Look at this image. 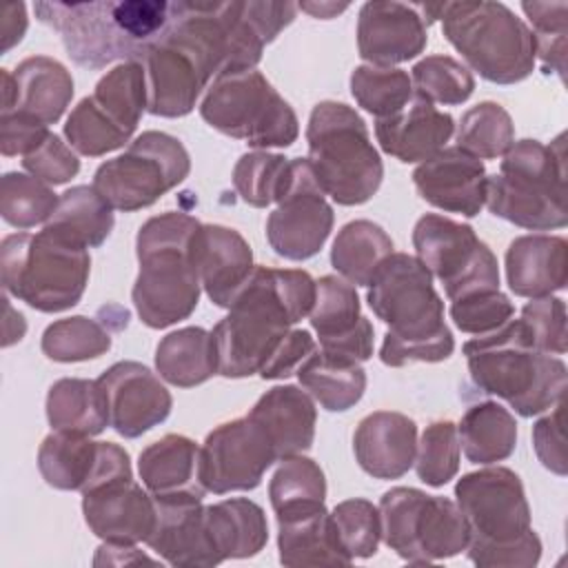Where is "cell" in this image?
<instances>
[{
	"mask_svg": "<svg viewBox=\"0 0 568 568\" xmlns=\"http://www.w3.org/2000/svg\"><path fill=\"white\" fill-rule=\"evenodd\" d=\"M313 304L315 280L311 273L255 266L226 317L211 331L217 375L237 379L260 373L280 339L311 313Z\"/></svg>",
	"mask_w": 568,
	"mask_h": 568,
	"instance_id": "cell-1",
	"label": "cell"
},
{
	"mask_svg": "<svg viewBox=\"0 0 568 568\" xmlns=\"http://www.w3.org/2000/svg\"><path fill=\"white\" fill-rule=\"evenodd\" d=\"M40 22L60 33L69 58L84 69H104L111 62H142L149 49L164 38L175 2L164 0H89L36 2Z\"/></svg>",
	"mask_w": 568,
	"mask_h": 568,
	"instance_id": "cell-2",
	"label": "cell"
},
{
	"mask_svg": "<svg viewBox=\"0 0 568 568\" xmlns=\"http://www.w3.org/2000/svg\"><path fill=\"white\" fill-rule=\"evenodd\" d=\"M366 300L388 326L379 348L386 366L444 362L453 355L455 339L444 322V302L417 257L393 251L368 282Z\"/></svg>",
	"mask_w": 568,
	"mask_h": 568,
	"instance_id": "cell-3",
	"label": "cell"
},
{
	"mask_svg": "<svg viewBox=\"0 0 568 568\" xmlns=\"http://www.w3.org/2000/svg\"><path fill=\"white\" fill-rule=\"evenodd\" d=\"M200 222L186 213L169 211L149 217L135 237L140 273L131 300L149 328L178 324L197 308L202 284L191 260L193 235Z\"/></svg>",
	"mask_w": 568,
	"mask_h": 568,
	"instance_id": "cell-4",
	"label": "cell"
},
{
	"mask_svg": "<svg viewBox=\"0 0 568 568\" xmlns=\"http://www.w3.org/2000/svg\"><path fill=\"white\" fill-rule=\"evenodd\" d=\"M464 355L475 386L501 397L521 417L539 415L564 397L566 364L537 351L521 320L468 339Z\"/></svg>",
	"mask_w": 568,
	"mask_h": 568,
	"instance_id": "cell-5",
	"label": "cell"
},
{
	"mask_svg": "<svg viewBox=\"0 0 568 568\" xmlns=\"http://www.w3.org/2000/svg\"><path fill=\"white\" fill-rule=\"evenodd\" d=\"M486 206L493 215L528 229L552 231L568 224L564 135L550 146L519 140L501 155L499 173L486 178Z\"/></svg>",
	"mask_w": 568,
	"mask_h": 568,
	"instance_id": "cell-6",
	"label": "cell"
},
{
	"mask_svg": "<svg viewBox=\"0 0 568 568\" xmlns=\"http://www.w3.org/2000/svg\"><path fill=\"white\" fill-rule=\"evenodd\" d=\"M91 271L89 248L44 226L40 233H13L0 244V280L9 295L40 313L75 306Z\"/></svg>",
	"mask_w": 568,
	"mask_h": 568,
	"instance_id": "cell-7",
	"label": "cell"
},
{
	"mask_svg": "<svg viewBox=\"0 0 568 568\" xmlns=\"http://www.w3.org/2000/svg\"><path fill=\"white\" fill-rule=\"evenodd\" d=\"M306 144L313 175L333 202L357 206L379 191L384 164L366 122L353 106L335 100L315 104L306 126Z\"/></svg>",
	"mask_w": 568,
	"mask_h": 568,
	"instance_id": "cell-8",
	"label": "cell"
},
{
	"mask_svg": "<svg viewBox=\"0 0 568 568\" xmlns=\"http://www.w3.org/2000/svg\"><path fill=\"white\" fill-rule=\"evenodd\" d=\"M439 20L444 38L484 80L515 84L532 73V31L504 2H444Z\"/></svg>",
	"mask_w": 568,
	"mask_h": 568,
	"instance_id": "cell-9",
	"label": "cell"
},
{
	"mask_svg": "<svg viewBox=\"0 0 568 568\" xmlns=\"http://www.w3.org/2000/svg\"><path fill=\"white\" fill-rule=\"evenodd\" d=\"M200 115L209 126L244 140L253 151L286 149L300 135L293 106L255 69L217 75L202 98Z\"/></svg>",
	"mask_w": 568,
	"mask_h": 568,
	"instance_id": "cell-10",
	"label": "cell"
},
{
	"mask_svg": "<svg viewBox=\"0 0 568 568\" xmlns=\"http://www.w3.org/2000/svg\"><path fill=\"white\" fill-rule=\"evenodd\" d=\"M382 539L408 564H430L466 550L470 530L459 506L419 488L397 486L379 499Z\"/></svg>",
	"mask_w": 568,
	"mask_h": 568,
	"instance_id": "cell-11",
	"label": "cell"
},
{
	"mask_svg": "<svg viewBox=\"0 0 568 568\" xmlns=\"http://www.w3.org/2000/svg\"><path fill=\"white\" fill-rule=\"evenodd\" d=\"M191 158L184 144L164 131H144L126 151L102 162L93 173V189L113 211L133 213L155 204L186 180Z\"/></svg>",
	"mask_w": 568,
	"mask_h": 568,
	"instance_id": "cell-12",
	"label": "cell"
},
{
	"mask_svg": "<svg viewBox=\"0 0 568 568\" xmlns=\"http://www.w3.org/2000/svg\"><path fill=\"white\" fill-rule=\"evenodd\" d=\"M413 248L428 273L444 284L450 302L499 288L497 257L468 224L426 213L413 229Z\"/></svg>",
	"mask_w": 568,
	"mask_h": 568,
	"instance_id": "cell-13",
	"label": "cell"
},
{
	"mask_svg": "<svg viewBox=\"0 0 568 568\" xmlns=\"http://www.w3.org/2000/svg\"><path fill=\"white\" fill-rule=\"evenodd\" d=\"M455 504L470 530L466 550L506 546L530 530V506L524 484L506 466L462 475L455 484Z\"/></svg>",
	"mask_w": 568,
	"mask_h": 568,
	"instance_id": "cell-14",
	"label": "cell"
},
{
	"mask_svg": "<svg viewBox=\"0 0 568 568\" xmlns=\"http://www.w3.org/2000/svg\"><path fill=\"white\" fill-rule=\"evenodd\" d=\"M142 67L146 111L160 118L189 115L202 91L217 78L209 55L175 24V18L164 38L149 49Z\"/></svg>",
	"mask_w": 568,
	"mask_h": 568,
	"instance_id": "cell-15",
	"label": "cell"
},
{
	"mask_svg": "<svg viewBox=\"0 0 568 568\" xmlns=\"http://www.w3.org/2000/svg\"><path fill=\"white\" fill-rule=\"evenodd\" d=\"M266 220L271 248L293 262L315 257L333 231V206L326 202L306 158H291V180Z\"/></svg>",
	"mask_w": 568,
	"mask_h": 568,
	"instance_id": "cell-16",
	"label": "cell"
},
{
	"mask_svg": "<svg viewBox=\"0 0 568 568\" xmlns=\"http://www.w3.org/2000/svg\"><path fill=\"white\" fill-rule=\"evenodd\" d=\"M273 462L275 448L251 417L220 424L200 446V477L213 495L257 488Z\"/></svg>",
	"mask_w": 568,
	"mask_h": 568,
	"instance_id": "cell-17",
	"label": "cell"
},
{
	"mask_svg": "<svg viewBox=\"0 0 568 568\" xmlns=\"http://www.w3.org/2000/svg\"><path fill=\"white\" fill-rule=\"evenodd\" d=\"M38 470L49 486L80 493L120 477H133L131 457L122 446L60 430L42 439Z\"/></svg>",
	"mask_w": 568,
	"mask_h": 568,
	"instance_id": "cell-18",
	"label": "cell"
},
{
	"mask_svg": "<svg viewBox=\"0 0 568 568\" xmlns=\"http://www.w3.org/2000/svg\"><path fill=\"white\" fill-rule=\"evenodd\" d=\"M160 379L149 366L131 359L115 362L98 377L106 397L109 426L118 435L135 439L169 417L173 397Z\"/></svg>",
	"mask_w": 568,
	"mask_h": 568,
	"instance_id": "cell-19",
	"label": "cell"
},
{
	"mask_svg": "<svg viewBox=\"0 0 568 568\" xmlns=\"http://www.w3.org/2000/svg\"><path fill=\"white\" fill-rule=\"evenodd\" d=\"M428 42V22L419 4L393 0L364 2L357 16L359 58L375 67H395L417 58Z\"/></svg>",
	"mask_w": 568,
	"mask_h": 568,
	"instance_id": "cell-20",
	"label": "cell"
},
{
	"mask_svg": "<svg viewBox=\"0 0 568 568\" xmlns=\"http://www.w3.org/2000/svg\"><path fill=\"white\" fill-rule=\"evenodd\" d=\"M82 515L102 541L135 546L153 530L155 501L133 477H120L82 493Z\"/></svg>",
	"mask_w": 568,
	"mask_h": 568,
	"instance_id": "cell-21",
	"label": "cell"
},
{
	"mask_svg": "<svg viewBox=\"0 0 568 568\" xmlns=\"http://www.w3.org/2000/svg\"><path fill=\"white\" fill-rule=\"evenodd\" d=\"M155 524L146 537V546L171 566L209 568L222 564L213 550L202 497L164 495L153 497Z\"/></svg>",
	"mask_w": 568,
	"mask_h": 568,
	"instance_id": "cell-22",
	"label": "cell"
},
{
	"mask_svg": "<svg viewBox=\"0 0 568 568\" xmlns=\"http://www.w3.org/2000/svg\"><path fill=\"white\" fill-rule=\"evenodd\" d=\"M486 166L479 158L448 146L419 162L413 171V184L430 206L475 217L486 204Z\"/></svg>",
	"mask_w": 568,
	"mask_h": 568,
	"instance_id": "cell-23",
	"label": "cell"
},
{
	"mask_svg": "<svg viewBox=\"0 0 568 568\" xmlns=\"http://www.w3.org/2000/svg\"><path fill=\"white\" fill-rule=\"evenodd\" d=\"M191 260L202 291L220 308L233 304L255 268L248 242L222 224H200L193 235Z\"/></svg>",
	"mask_w": 568,
	"mask_h": 568,
	"instance_id": "cell-24",
	"label": "cell"
},
{
	"mask_svg": "<svg viewBox=\"0 0 568 568\" xmlns=\"http://www.w3.org/2000/svg\"><path fill=\"white\" fill-rule=\"evenodd\" d=\"M417 424L395 410L366 415L353 435V453L359 468L375 479H399L415 462Z\"/></svg>",
	"mask_w": 568,
	"mask_h": 568,
	"instance_id": "cell-25",
	"label": "cell"
},
{
	"mask_svg": "<svg viewBox=\"0 0 568 568\" xmlns=\"http://www.w3.org/2000/svg\"><path fill=\"white\" fill-rule=\"evenodd\" d=\"M455 133L450 113L413 93V100L388 118L375 120V138L384 153L399 162H424L446 149Z\"/></svg>",
	"mask_w": 568,
	"mask_h": 568,
	"instance_id": "cell-26",
	"label": "cell"
},
{
	"mask_svg": "<svg viewBox=\"0 0 568 568\" xmlns=\"http://www.w3.org/2000/svg\"><path fill=\"white\" fill-rule=\"evenodd\" d=\"M506 282L519 297H546L566 288L568 242L561 235L530 233L506 248Z\"/></svg>",
	"mask_w": 568,
	"mask_h": 568,
	"instance_id": "cell-27",
	"label": "cell"
},
{
	"mask_svg": "<svg viewBox=\"0 0 568 568\" xmlns=\"http://www.w3.org/2000/svg\"><path fill=\"white\" fill-rule=\"evenodd\" d=\"M246 417H251L266 433L277 459L302 455L315 439V402L306 390L293 384H282L266 390Z\"/></svg>",
	"mask_w": 568,
	"mask_h": 568,
	"instance_id": "cell-28",
	"label": "cell"
},
{
	"mask_svg": "<svg viewBox=\"0 0 568 568\" xmlns=\"http://www.w3.org/2000/svg\"><path fill=\"white\" fill-rule=\"evenodd\" d=\"M138 473L153 497L206 493L200 477V446L184 435H164L149 444L138 457Z\"/></svg>",
	"mask_w": 568,
	"mask_h": 568,
	"instance_id": "cell-29",
	"label": "cell"
},
{
	"mask_svg": "<svg viewBox=\"0 0 568 568\" xmlns=\"http://www.w3.org/2000/svg\"><path fill=\"white\" fill-rule=\"evenodd\" d=\"M13 75V106L9 111L27 113L42 124H55L73 98V78L67 67L47 55L22 60ZM7 113V111H2Z\"/></svg>",
	"mask_w": 568,
	"mask_h": 568,
	"instance_id": "cell-30",
	"label": "cell"
},
{
	"mask_svg": "<svg viewBox=\"0 0 568 568\" xmlns=\"http://www.w3.org/2000/svg\"><path fill=\"white\" fill-rule=\"evenodd\" d=\"M206 530L220 561L257 555L268 541V524L260 504L246 497L222 499L204 508Z\"/></svg>",
	"mask_w": 568,
	"mask_h": 568,
	"instance_id": "cell-31",
	"label": "cell"
},
{
	"mask_svg": "<svg viewBox=\"0 0 568 568\" xmlns=\"http://www.w3.org/2000/svg\"><path fill=\"white\" fill-rule=\"evenodd\" d=\"M277 548L284 566H351L353 559L337 544L331 513L320 508L308 515L277 521Z\"/></svg>",
	"mask_w": 568,
	"mask_h": 568,
	"instance_id": "cell-32",
	"label": "cell"
},
{
	"mask_svg": "<svg viewBox=\"0 0 568 568\" xmlns=\"http://www.w3.org/2000/svg\"><path fill=\"white\" fill-rule=\"evenodd\" d=\"M155 371L178 388H193L217 375V353L211 331L184 326L164 335L155 348Z\"/></svg>",
	"mask_w": 568,
	"mask_h": 568,
	"instance_id": "cell-33",
	"label": "cell"
},
{
	"mask_svg": "<svg viewBox=\"0 0 568 568\" xmlns=\"http://www.w3.org/2000/svg\"><path fill=\"white\" fill-rule=\"evenodd\" d=\"M47 419L60 433L100 435L109 426V408L98 379L62 377L53 382L47 395Z\"/></svg>",
	"mask_w": 568,
	"mask_h": 568,
	"instance_id": "cell-34",
	"label": "cell"
},
{
	"mask_svg": "<svg viewBox=\"0 0 568 568\" xmlns=\"http://www.w3.org/2000/svg\"><path fill=\"white\" fill-rule=\"evenodd\" d=\"M459 448L470 464H495L513 455L517 446V422L497 402H479L466 408L457 424Z\"/></svg>",
	"mask_w": 568,
	"mask_h": 568,
	"instance_id": "cell-35",
	"label": "cell"
},
{
	"mask_svg": "<svg viewBox=\"0 0 568 568\" xmlns=\"http://www.w3.org/2000/svg\"><path fill=\"white\" fill-rule=\"evenodd\" d=\"M302 388L331 413L353 408L366 390V371L359 362L315 351L297 368Z\"/></svg>",
	"mask_w": 568,
	"mask_h": 568,
	"instance_id": "cell-36",
	"label": "cell"
},
{
	"mask_svg": "<svg viewBox=\"0 0 568 568\" xmlns=\"http://www.w3.org/2000/svg\"><path fill=\"white\" fill-rule=\"evenodd\" d=\"M393 253L390 235L371 220H353L337 231L331 248L333 268L353 286H368L379 264Z\"/></svg>",
	"mask_w": 568,
	"mask_h": 568,
	"instance_id": "cell-37",
	"label": "cell"
},
{
	"mask_svg": "<svg viewBox=\"0 0 568 568\" xmlns=\"http://www.w3.org/2000/svg\"><path fill=\"white\" fill-rule=\"evenodd\" d=\"M268 497L277 521L315 513L326 499L324 470L311 457H284L271 477Z\"/></svg>",
	"mask_w": 568,
	"mask_h": 568,
	"instance_id": "cell-38",
	"label": "cell"
},
{
	"mask_svg": "<svg viewBox=\"0 0 568 568\" xmlns=\"http://www.w3.org/2000/svg\"><path fill=\"white\" fill-rule=\"evenodd\" d=\"M115 217L111 204L91 186L78 184L60 195L58 209L44 226L55 229L87 248L100 246L113 231Z\"/></svg>",
	"mask_w": 568,
	"mask_h": 568,
	"instance_id": "cell-39",
	"label": "cell"
},
{
	"mask_svg": "<svg viewBox=\"0 0 568 568\" xmlns=\"http://www.w3.org/2000/svg\"><path fill=\"white\" fill-rule=\"evenodd\" d=\"M91 98L115 124L133 135L146 111V73L142 62L115 64L98 80Z\"/></svg>",
	"mask_w": 568,
	"mask_h": 568,
	"instance_id": "cell-40",
	"label": "cell"
},
{
	"mask_svg": "<svg viewBox=\"0 0 568 568\" xmlns=\"http://www.w3.org/2000/svg\"><path fill=\"white\" fill-rule=\"evenodd\" d=\"M362 320L359 295L351 282L337 275L315 280V304L308 313V322L317 333L320 346L353 333Z\"/></svg>",
	"mask_w": 568,
	"mask_h": 568,
	"instance_id": "cell-41",
	"label": "cell"
},
{
	"mask_svg": "<svg viewBox=\"0 0 568 568\" xmlns=\"http://www.w3.org/2000/svg\"><path fill=\"white\" fill-rule=\"evenodd\" d=\"M455 140L462 151L479 160H497L515 142V124L501 104L486 100L462 115Z\"/></svg>",
	"mask_w": 568,
	"mask_h": 568,
	"instance_id": "cell-42",
	"label": "cell"
},
{
	"mask_svg": "<svg viewBox=\"0 0 568 568\" xmlns=\"http://www.w3.org/2000/svg\"><path fill=\"white\" fill-rule=\"evenodd\" d=\"M291 180V160L271 151H248L233 169V189L255 209L275 204Z\"/></svg>",
	"mask_w": 568,
	"mask_h": 568,
	"instance_id": "cell-43",
	"label": "cell"
},
{
	"mask_svg": "<svg viewBox=\"0 0 568 568\" xmlns=\"http://www.w3.org/2000/svg\"><path fill=\"white\" fill-rule=\"evenodd\" d=\"M40 348L53 362H87L111 348V333L93 317L73 315L49 324L42 333Z\"/></svg>",
	"mask_w": 568,
	"mask_h": 568,
	"instance_id": "cell-44",
	"label": "cell"
},
{
	"mask_svg": "<svg viewBox=\"0 0 568 568\" xmlns=\"http://www.w3.org/2000/svg\"><path fill=\"white\" fill-rule=\"evenodd\" d=\"M351 93L371 115L388 118L413 100V82L404 69L359 64L351 73Z\"/></svg>",
	"mask_w": 568,
	"mask_h": 568,
	"instance_id": "cell-45",
	"label": "cell"
},
{
	"mask_svg": "<svg viewBox=\"0 0 568 568\" xmlns=\"http://www.w3.org/2000/svg\"><path fill=\"white\" fill-rule=\"evenodd\" d=\"M60 197L49 184L29 173L9 171L0 180V215L16 229H31L47 224L58 209Z\"/></svg>",
	"mask_w": 568,
	"mask_h": 568,
	"instance_id": "cell-46",
	"label": "cell"
},
{
	"mask_svg": "<svg viewBox=\"0 0 568 568\" xmlns=\"http://www.w3.org/2000/svg\"><path fill=\"white\" fill-rule=\"evenodd\" d=\"M415 95L430 104L457 106L464 104L475 91V78L466 64L450 55H426L410 69Z\"/></svg>",
	"mask_w": 568,
	"mask_h": 568,
	"instance_id": "cell-47",
	"label": "cell"
},
{
	"mask_svg": "<svg viewBox=\"0 0 568 568\" xmlns=\"http://www.w3.org/2000/svg\"><path fill=\"white\" fill-rule=\"evenodd\" d=\"M64 138L69 146L87 158H100L129 144L131 133L115 124L91 95L82 98L64 122Z\"/></svg>",
	"mask_w": 568,
	"mask_h": 568,
	"instance_id": "cell-48",
	"label": "cell"
},
{
	"mask_svg": "<svg viewBox=\"0 0 568 568\" xmlns=\"http://www.w3.org/2000/svg\"><path fill=\"white\" fill-rule=\"evenodd\" d=\"M535 38V58L541 60L546 73H566V38H568V2H521Z\"/></svg>",
	"mask_w": 568,
	"mask_h": 568,
	"instance_id": "cell-49",
	"label": "cell"
},
{
	"mask_svg": "<svg viewBox=\"0 0 568 568\" xmlns=\"http://www.w3.org/2000/svg\"><path fill=\"white\" fill-rule=\"evenodd\" d=\"M459 435L457 424L448 419L433 422L424 428L415 450V473L433 488L446 486L459 470Z\"/></svg>",
	"mask_w": 568,
	"mask_h": 568,
	"instance_id": "cell-50",
	"label": "cell"
},
{
	"mask_svg": "<svg viewBox=\"0 0 568 568\" xmlns=\"http://www.w3.org/2000/svg\"><path fill=\"white\" fill-rule=\"evenodd\" d=\"M337 544L351 559H368L382 541L379 508L368 499H346L331 510Z\"/></svg>",
	"mask_w": 568,
	"mask_h": 568,
	"instance_id": "cell-51",
	"label": "cell"
},
{
	"mask_svg": "<svg viewBox=\"0 0 568 568\" xmlns=\"http://www.w3.org/2000/svg\"><path fill=\"white\" fill-rule=\"evenodd\" d=\"M515 313L508 295L497 291H479L450 302L453 324L468 335H486L504 326Z\"/></svg>",
	"mask_w": 568,
	"mask_h": 568,
	"instance_id": "cell-52",
	"label": "cell"
},
{
	"mask_svg": "<svg viewBox=\"0 0 568 568\" xmlns=\"http://www.w3.org/2000/svg\"><path fill=\"white\" fill-rule=\"evenodd\" d=\"M532 346L546 355L566 353V304L561 297H535L521 308Z\"/></svg>",
	"mask_w": 568,
	"mask_h": 568,
	"instance_id": "cell-53",
	"label": "cell"
},
{
	"mask_svg": "<svg viewBox=\"0 0 568 568\" xmlns=\"http://www.w3.org/2000/svg\"><path fill=\"white\" fill-rule=\"evenodd\" d=\"M22 166L29 171V175L49 186L67 184L80 173V160L75 151L55 133H49V138L33 153L24 155Z\"/></svg>",
	"mask_w": 568,
	"mask_h": 568,
	"instance_id": "cell-54",
	"label": "cell"
},
{
	"mask_svg": "<svg viewBox=\"0 0 568 568\" xmlns=\"http://www.w3.org/2000/svg\"><path fill=\"white\" fill-rule=\"evenodd\" d=\"M468 559L481 568H532L541 559V539L530 528L524 537L506 546L468 548Z\"/></svg>",
	"mask_w": 568,
	"mask_h": 568,
	"instance_id": "cell-55",
	"label": "cell"
},
{
	"mask_svg": "<svg viewBox=\"0 0 568 568\" xmlns=\"http://www.w3.org/2000/svg\"><path fill=\"white\" fill-rule=\"evenodd\" d=\"M49 126L40 120L20 113V111H7L0 113V153L4 158L13 155H29L33 153L47 138Z\"/></svg>",
	"mask_w": 568,
	"mask_h": 568,
	"instance_id": "cell-56",
	"label": "cell"
},
{
	"mask_svg": "<svg viewBox=\"0 0 568 568\" xmlns=\"http://www.w3.org/2000/svg\"><path fill=\"white\" fill-rule=\"evenodd\" d=\"M317 351L315 337L304 328H291L280 344L273 348L264 366L260 368L262 379H284L306 362Z\"/></svg>",
	"mask_w": 568,
	"mask_h": 568,
	"instance_id": "cell-57",
	"label": "cell"
},
{
	"mask_svg": "<svg viewBox=\"0 0 568 568\" xmlns=\"http://www.w3.org/2000/svg\"><path fill=\"white\" fill-rule=\"evenodd\" d=\"M532 446L550 473L564 477L568 473V462H566V442H564V404H555V410L541 419L535 422L532 426Z\"/></svg>",
	"mask_w": 568,
	"mask_h": 568,
	"instance_id": "cell-58",
	"label": "cell"
},
{
	"mask_svg": "<svg viewBox=\"0 0 568 568\" xmlns=\"http://www.w3.org/2000/svg\"><path fill=\"white\" fill-rule=\"evenodd\" d=\"M27 24H29V18H27V7L22 2H13V4H7L2 9V18H0V51L7 53L11 47H16L24 31H27Z\"/></svg>",
	"mask_w": 568,
	"mask_h": 568,
	"instance_id": "cell-59",
	"label": "cell"
},
{
	"mask_svg": "<svg viewBox=\"0 0 568 568\" xmlns=\"http://www.w3.org/2000/svg\"><path fill=\"white\" fill-rule=\"evenodd\" d=\"M135 561H153L151 557H146L144 552H140L135 546H122V544H102L93 557L95 566L102 564H135Z\"/></svg>",
	"mask_w": 568,
	"mask_h": 568,
	"instance_id": "cell-60",
	"label": "cell"
},
{
	"mask_svg": "<svg viewBox=\"0 0 568 568\" xmlns=\"http://www.w3.org/2000/svg\"><path fill=\"white\" fill-rule=\"evenodd\" d=\"M297 9L311 13L313 18L328 20V18H335V16H339L342 11H346L348 4H346V2H339V4H337V2H300Z\"/></svg>",
	"mask_w": 568,
	"mask_h": 568,
	"instance_id": "cell-61",
	"label": "cell"
}]
</instances>
